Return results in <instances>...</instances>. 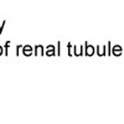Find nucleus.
<instances>
[{"label":"nucleus","mask_w":124,"mask_h":124,"mask_svg":"<svg viewBox=\"0 0 124 124\" xmlns=\"http://www.w3.org/2000/svg\"><path fill=\"white\" fill-rule=\"evenodd\" d=\"M24 54H25L26 56H29V55L31 54V47H25V48H24Z\"/></svg>","instance_id":"1"},{"label":"nucleus","mask_w":124,"mask_h":124,"mask_svg":"<svg viewBox=\"0 0 124 124\" xmlns=\"http://www.w3.org/2000/svg\"><path fill=\"white\" fill-rule=\"evenodd\" d=\"M52 50H54V47H52V46H51V47H48L47 54H48V55H52V54H54V51H52Z\"/></svg>","instance_id":"2"},{"label":"nucleus","mask_w":124,"mask_h":124,"mask_svg":"<svg viewBox=\"0 0 124 124\" xmlns=\"http://www.w3.org/2000/svg\"><path fill=\"white\" fill-rule=\"evenodd\" d=\"M1 52H3V47H0V55H1Z\"/></svg>","instance_id":"3"}]
</instances>
